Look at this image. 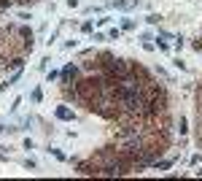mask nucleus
Returning <instances> with one entry per match:
<instances>
[{
    "mask_svg": "<svg viewBox=\"0 0 202 181\" xmlns=\"http://www.w3.org/2000/svg\"><path fill=\"white\" fill-rule=\"evenodd\" d=\"M49 151H51V154H54V157H57V160H65V154H62L60 149H49Z\"/></svg>",
    "mask_w": 202,
    "mask_h": 181,
    "instance_id": "5",
    "label": "nucleus"
},
{
    "mask_svg": "<svg viewBox=\"0 0 202 181\" xmlns=\"http://www.w3.org/2000/svg\"><path fill=\"white\" fill-rule=\"evenodd\" d=\"M111 6L121 8V11H127V8H129V3H127V0H116V3H111Z\"/></svg>",
    "mask_w": 202,
    "mask_h": 181,
    "instance_id": "2",
    "label": "nucleus"
},
{
    "mask_svg": "<svg viewBox=\"0 0 202 181\" xmlns=\"http://www.w3.org/2000/svg\"><path fill=\"white\" fill-rule=\"evenodd\" d=\"M146 22H148V25H156V22H159V16H156V14H148Z\"/></svg>",
    "mask_w": 202,
    "mask_h": 181,
    "instance_id": "4",
    "label": "nucleus"
},
{
    "mask_svg": "<svg viewBox=\"0 0 202 181\" xmlns=\"http://www.w3.org/2000/svg\"><path fill=\"white\" fill-rule=\"evenodd\" d=\"M57 116H60V119H73V111L65 108V106H60V108H57Z\"/></svg>",
    "mask_w": 202,
    "mask_h": 181,
    "instance_id": "1",
    "label": "nucleus"
},
{
    "mask_svg": "<svg viewBox=\"0 0 202 181\" xmlns=\"http://www.w3.org/2000/svg\"><path fill=\"white\" fill-rule=\"evenodd\" d=\"M170 165H173V162H170V160H164V162H156V170H167Z\"/></svg>",
    "mask_w": 202,
    "mask_h": 181,
    "instance_id": "3",
    "label": "nucleus"
},
{
    "mask_svg": "<svg viewBox=\"0 0 202 181\" xmlns=\"http://www.w3.org/2000/svg\"><path fill=\"white\" fill-rule=\"evenodd\" d=\"M40 97H43V95H40V89H35V92H33V103H40Z\"/></svg>",
    "mask_w": 202,
    "mask_h": 181,
    "instance_id": "6",
    "label": "nucleus"
}]
</instances>
